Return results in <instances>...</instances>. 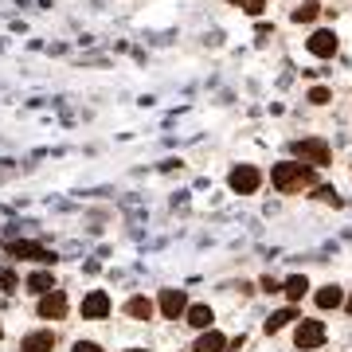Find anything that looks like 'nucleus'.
I'll return each instance as SVG.
<instances>
[{
  "instance_id": "nucleus-1",
  "label": "nucleus",
  "mask_w": 352,
  "mask_h": 352,
  "mask_svg": "<svg viewBox=\"0 0 352 352\" xmlns=\"http://www.w3.org/2000/svg\"><path fill=\"white\" fill-rule=\"evenodd\" d=\"M270 180H274V188L278 192H294V188H302V184H309L314 180V173L309 168H302V164H294V161H282L270 168Z\"/></svg>"
},
{
  "instance_id": "nucleus-2",
  "label": "nucleus",
  "mask_w": 352,
  "mask_h": 352,
  "mask_svg": "<svg viewBox=\"0 0 352 352\" xmlns=\"http://www.w3.org/2000/svg\"><path fill=\"white\" fill-rule=\"evenodd\" d=\"M294 153L302 157V164H314V168L329 164V145H325L321 138H302V141H294Z\"/></svg>"
},
{
  "instance_id": "nucleus-3",
  "label": "nucleus",
  "mask_w": 352,
  "mask_h": 352,
  "mask_svg": "<svg viewBox=\"0 0 352 352\" xmlns=\"http://www.w3.org/2000/svg\"><path fill=\"white\" fill-rule=\"evenodd\" d=\"M227 184H231V192H239V196H251V192L263 184V176H258V168H251V164H239V168H231Z\"/></svg>"
},
{
  "instance_id": "nucleus-4",
  "label": "nucleus",
  "mask_w": 352,
  "mask_h": 352,
  "mask_svg": "<svg viewBox=\"0 0 352 352\" xmlns=\"http://www.w3.org/2000/svg\"><path fill=\"white\" fill-rule=\"evenodd\" d=\"M294 340H298V349H317V344H325V325L321 321H302Z\"/></svg>"
},
{
  "instance_id": "nucleus-5",
  "label": "nucleus",
  "mask_w": 352,
  "mask_h": 352,
  "mask_svg": "<svg viewBox=\"0 0 352 352\" xmlns=\"http://www.w3.org/2000/svg\"><path fill=\"white\" fill-rule=\"evenodd\" d=\"M188 309V298H184V289H164L161 294V314L168 317V321H176V317Z\"/></svg>"
},
{
  "instance_id": "nucleus-6",
  "label": "nucleus",
  "mask_w": 352,
  "mask_h": 352,
  "mask_svg": "<svg viewBox=\"0 0 352 352\" xmlns=\"http://www.w3.org/2000/svg\"><path fill=\"white\" fill-rule=\"evenodd\" d=\"M63 314H67V298H63V294H59V289L43 294V302H39V317H47V321H59Z\"/></svg>"
},
{
  "instance_id": "nucleus-7",
  "label": "nucleus",
  "mask_w": 352,
  "mask_h": 352,
  "mask_svg": "<svg viewBox=\"0 0 352 352\" xmlns=\"http://www.w3.org/2000/svg\"><path fill=\"white\" fill-rule=\"evenodd\" d=\"M12 254L16 258H32V263H55V254L51 251H43V247H39V243H12Z\"/></svg>"
},
{
  "instance_id": "nucleus-8",
  "label": "nucleus",
  "mask_w": 352,
  "mask_h": 352,
  "mask_svg": "<svg viewBox=\"0 0 352 352\" xmlns=\"http://www.w3.org/2000/svg\"><path fill=\"white\" fill-rule=\"evenodd\" d=\"M106 314H110V298H106L102 289H94L87 302H82V317H87V321H98V317H106Z\"/></svg>"
},
{
  "instance_id": "nucleus-9",
  "label": "nucleus",
  "mask_w": 352,
  "mask_h": 352,
  "mask_svg": "<svg viewBox=\"0 0 352 352\" xmlns=\"http://www.w3.org/2000/svg\"><path fill=\"white\" fill-rule=\"evenodd\" d=\"M305 47L314 51V55H321V59H329V55H337V36L333 32H314Z\"/></svg>"
},
{
  "instance_id": "nucleus-10",
  "label": "nucleus",
  "mask_w": 352,
  "mask_h": 352,
  "mask_svg": "<svg viewBox=\"0 0 352 352\" xmlns=\"http://www.w3.org/2000/svg\"><path fill=\"white\" fill-rule=\"evenodd\" d=\"M223 349H227V337H223V333L204 329V337L196 340V349H192V352H223Z\"/></svg>"
},
{
  "instance_id": "nucleus-11",
  "label": "nucleus",
  "mask_w": 352,
  "mask_h": 352,
  "mask_svg": "<svg viewBox=\"0 0 352 352\" xmlns=\"http://www.w3.org/2000/svg\"><path fill=\"white\" fill-rule=\"evenodd\" d=\"M55 349V337L51 333H32V337H24V344H20V352H51Z\"/></svg>"
},
{
  "instance_id": "nucleus-12",
  "label": "nucleus",
  "mask_w": 352,
  "mask_h": 352,
  "mask_svg": "<svg viewBox=\"0 0 352 352\" xmlns=\"http://www.w3.org/2000/svg\"><path fill=\"white\" fill-rule=\"evenodd\" d=\"M340 302H344L340 286H321V289H317V305H321V309H337Z\"/></svg>"
},
{
  "instance_id": "nucleus-13",
  "label": "nucleus",
  "mask_w": 352,
  "mask_h": 352,
  "mask_svg": "<svg viewBox=\"0 0 352 352\" xmlns=\"http://www.w3.org/2000/svg\"><path fill=\"white\" fill-rule=\"evenodd\" d=\"M212 321H215V317H212L208 305H192V309H188V325L192 329H212Z\"/></svg>"
},
{
  "instance_id": "nucleus-14",
  "label": "nucleus",
  "mask_w": 352,
  "mask_h": 352,
  "mask_svg": "<svg viewBox=\"0 0 352 352\" xmlns=\"http://www.w3.org/2000/svg\"><path fill=\"white\" fill-rule=\"evenodd\" d=\"M28 289H32V294H51V289H55V278H51L47 270H36V274L28 278Z\"/></svg>"
},
{
  "instance_id": "nucleus-15",
  "label": "nucleus",
  "mask_w": 352,
  "mask_h": 352,
  "mask_svg": "<svg viewBox=\"0 0 352 352\" xmlns=\"http://www.w3.org/2000/svg\"><path fill=\"white\" fill-rule=\"evenodd\" d=\"M126 314L138 317V321H149V317H153V302H149V298H129Z\"/></svg>"
},
{
  "instance_id": "nucleus-16",
  "label": "nucleus",
  "mask_w": 352,
  "mask_h": 352,
  "mask_svg": "<svg viewBox=\"0 0 352 352\" xmlns=\"http://www.w3.org/2000/svg\"><path fill=\"white\" fill-rule=\"evenodd\" d=\"M282 289H286V298H289V302H302V298H305V289H309V282H305L302 274H294V278H286V286H282Z\"/></svg>"
},
{
  "instance_id": "nucleus-17",
  "label": "nucleus",
  "mask_w": 352,
  "mask_h": 352,
  "mask_svg": "<svg viewBox=\"0 0 352 352\" xmlns=\"http://www.w3.org/2000/svg\"><path fill=\"white\" fill-rule=\"evenodd\" d=\"M289 321H294V309H282V314H274L270 321H266V333H278V329L289 325Z\"/></svg>"
},
{
  "instance_id": "nucleus-18",
  "label": "nucleus",
  "mask_w": 352,
  "mask_h": 352,
  "mask_svg": "<svg viewBox=\"0 0 352 352\" xmlns=\"http://www.w3.org/2000/svg\"><path fill=\"white\" fill-rule=\"evenodd\" d=\"M231 4H239L243 12H251V16H258L266 8V0H231Z\"/></svg>"
},
{
  "instance_id": "nucleus-19",
  "label": "nucleus",
  "mask_w": 352,
  "mask_h": 352,
  "mask_svg": "<svg viewBox=\"0 0 352 352\" xmlns=\"http://www.w3.org/2000/svg\"><path fill=\"white\" fill-rule=\"evenodd\" d=\"M314 16H317V8H309V4L305 8H294V24H309Z\"/></svg>"
},
{
  "instance_id": "nucleus-20",
  "label": "nucleus",
  "mask_w": 352,
  "mask_h": 352,
  "mask_svg": "<svg viewBox=\"0 0 352 352\" xmlns=\"http://www.w3.org/2000/svg\"><path fill=\"white\" fill-rule=\"evenodd\" d=\"M0 289H4V294H12L16 289V278L8 274V270H0Z\"/></svg>"
},
{
  "instance_id": "nucleus-21",
  "label": "nucleus",
  "mask_w": 352,
  "mask_h": 352,
  "mask_svg": "<svg viewBox=\"0 0 352 352\" xmlns=\"http://www.w3.org/2000/svg\"><path fill=\"white\" fill-rule=\"evenodd\" d=\"M309 102H317V106H321V102H329V90H325V87L309 90Z\"/></svg>"
},
{
  "instance_id": "nucleus-22",
  "label": "nucleus",
  "mask_w": 352,
  "mask_h": 352,
  "mask_svg": "<svg viewBox=\"0 0 352 352\" xmlns=\"http://www.w3.org/2000/svg\"><path fill=\"white\" fill-rule=\"evenodd\" d=\"M75 352H102V349H98V344H90V340H78Z\"/></svg>"
},
{
  "instance_id": "nucleus-23",
  "label": "nucleus",
  "mask_w": 352,
  "mask_h": 352,
  "mask_svg": "<svg viewBox=\"0 0 352 352\" xmlns=\"http://www.w3.org/2000/svg\"><path fill=\"white\" fill-rule=\"evenodd\" d=\"M126 352H141V349H126Z\"/></svg>"
},
{
  "instance_id": "nucleus-24",
  "label": "nucleus",
  "mask_w": 352,
  "mask_h": 352,
  "mask_svg": "<svg viewBox=\"0 0 352 352\" xmlns=\"http://www.w3.org/2000/svg\"><path fill=\"white\" fill-rule=\"evenodd\" d=\"M349 314H352V302H349Z\"/></svg>"
},
{
  "instance_id": "nucleus-25",
  "label": "nucleus",
  "mask_w": 352,
  "mask_h": 352,
  "mask_svg": "<svg viewBox=\"0 0 352 352\" xmlns=\"http://www.w3.org/2000/svg\"><path fill=\"white\" fill-rule=\"evenodd\" d=\"M0 337H4V329H0Z\"/></svg>"
}]
</instances>
